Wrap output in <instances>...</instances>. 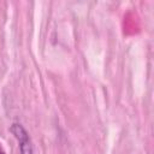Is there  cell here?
Returning a JSON list of instances; mask_svg holds the SVG:
<instances>
[{
  "label": "cell",
  "mask_w": 154,
  "mask_h": 154,
  "mask_svg": "<svg viewBox=\"0 0 154 154\" xmlns=\"http://www.w3.org/2000/svg\"><path fill=\"white\" fill-rule=\"evenodd\" d=\"M10 131L12 132V135L16 137V140L19 143L20 154H34V149H32V144H31L29 134L22 124L13 123L10 128Z\"/></svg>",
  "instance_id": "6da1fadb"
},
{
  "label": "cell",
  "mask_w": 154,
  "mask_h": 154,
  "mask_svg": "<svg viewBox=\"0 0 154 154\" xmlns=\"http://www.w3.org/2000/svg\"><path fill=\"white\" fill-rule=\"evenodd\" d=\"M0 154H4V153H1V152H0Z\"/></svg>",
  "instance_id": "7a4b0ae2"
}]
</instances>
